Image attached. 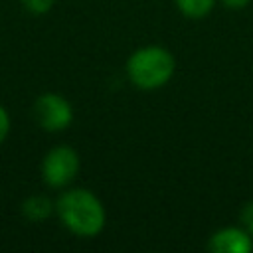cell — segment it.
Listing matches in <instances>:
<instances>
[{"label":"cell","instance_id":"obj_1","mask_svg":"<svg viewBox=\"0 0 253 253\" xmlns=\"http://www.w3.org/2000/svg\"><path fill=\"white\" fill-rule=\"evenodd\" d=\"M55 210L61 223L75 235L93 237L105 227V208L101 200L85 188L63 192L55 204Z\"/></svg>","mask_w":253,"mask_h":253},{"label":"cell","instance_id":"obj_2","mask_svg":"<svg viewBox=\"0 0 253 253\" xmlns=\"http://www.w3.org/2000/svg\"><path fill=\"white\" fill-rule=\"evenodd\" d=\"M174 69H176L174 55L160 45L140 47L126 61V75L130 83L144 91L166 85Z\"/></svg>","mask_w":253,"mask_h":253},{"label":"cell","instance_id":"obj_3","mask_svg":"<svg viewBox=\"0 0 253 253\" xmlns=\"http://www.w3.org/2000/svg\"><path fill=\"white\" fill-rule=\"evenodd\" d=\"M79 172V156L71 146H55L51 148L42 162L43 182L51 188L67 186Z\"/></svg>","mask_w":253,"mask_h":253},{"label":"cell","instance_id":"obj_4","mask_svg":"<svg viewBox=\"0 0 253 253\" xmlns=\"http://www.w3.org/2000/svg\"><path fill=\"white\" fill-rule=\"evenodd\" d=\"M34 117L43 130L57 132L69 126L73 121V109L65 97L57 93H43L34 103Z\"/></svg>","mask_w":253,"mask_h":253},{"label":"cell","instance_id":"obj_5","mask_svg":"<svg viewBox=\"0 0 253 253\" xmlns=\"http://www.w3.org/2000/svg\"><path fill=\"white\" fill-rule=\"evenodd\" d=\"M208 249L213 253H249L253 241L243 227H223L210 237Z\"/></svg>","mask_w":253,"mask_h":253},{"label":"cell","instance_id":"obj_6","mask_svg":"<svg viewBox=\"0 0 253 253\" xmlns=\"http://www.w3.org/2000/svg\"><path fill=\"white\" fill-rule=\"evenodd\" d=\"M53 211V204L45 196H32L22 204V213L32 221H42Z\"/></svg>","mask_w":253,"mask_h":253},{"label":"cell","instance_id":"obj_7","mask_svg":"<svg viewBox=\"0 0 253 253\" xmlns=\"http://www.w3.org/2000/svg\"><path fill=\"white\" fill-rule=\"evenodd\" d=\"M178 10L192 20H200L204 16H208L215 4V0H174Z\"/></svg>","mask_w":253,"mask_h":253},{"label":"cell","instance_id":"obj_8","mask_svg":"<svg viewBox=\"0 0 253 253\" xmlns=\"http://www.w3.org/2000/svg\"><path fill=\"white\" fill-rule=\"evenodd\" d=\"M53 2H55V0H22V6H24L30 14L40 16V14L49 12L51 6H53Z\"/></svg>","mask_w":253,"mask_h":253},{"label":"cell","instance_id":"obj_9","mask_svg":"<svg viewBox=\"0 0 253 253\" xmlns=\"http://www.w3.org/2000/svg\"><path fill=\"white\" fill-rule=\"evenodd\" d=\"M239 219H241V225L243 229L253 237V202H247L243 208H241V213H239Z\"/></svg>","mask_w":253,"mask_h":253},{"label":"cell","instance_id":"obj_10","mask_svg":"<svg viewBox=\"0 0 253 253\" xmlns=\"http://www.w3.org/2000/svg\"><path fill=\"white\" fill-rule=\"evenodd\" d=\"M10 132V117L6 113V109L0 105V144L4 142V138L8 136Z\"/></svg>","mask_w":253,"mask_h":253},{"label":"cell","instance_id":"obj_11","mask_svg":"<svg viewBox=\"0 0 253 253\" xmlns=\"http://www.w3.org/2000/svg\"><path fill=\"white\" fill-rule=\"evenodd\" d=\"M227 8H233V10H239V8H245L251 0H221Z\"/></svg>","mask_w":253,"mask_h":253}]
</instances>
